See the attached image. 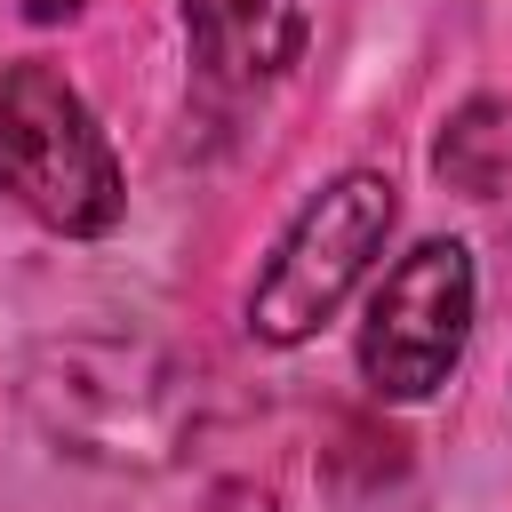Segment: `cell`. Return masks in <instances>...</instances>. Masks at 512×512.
Instances as JSON below:
<instances>
[{
    "instance_id": "6da1fadb",
    "label": "cell",
    "mask_w": 512,
    "mask_h": 512,
    "mask_svg": "<svg viewBox=\"0 0 512 512\" xmlns=\"http://www.w3.org/2000/svg\"><path fill=\"white\" fill-rule=\"evenodd\" d=\"M24 408L64 456L104 464V472H160L192 424L184 376L160 352L104 344V336L40 344V360L24 368Z\"/></svg>"
},
{
    "instance_id": "7a4b0ae2",
    "label": "cell",
    "mask_w": 512,
    "mask_h": 512,
    "mask_svg": "<svg viewBox=\"0 0 512 512\" xmlns=\"http://www.w3.org/2000/svg\"><path fill=\"white\" fill-rule=\"evenodd\" d=\"M0 192L72 240L112 232L128 208L96 112L48 64H0Z\"/></svg>"
},
{
    "instance_id": "3957f363",
    "label": "cell",
    "mask_w": 512,
    "mask_h": 512,
    "mask_svg": "<svg viewBox=\"0 0 512 512\" xmlns=\"http://www.w3.org/2000/svg\"><path fill=\"white\" fill-rule=\"evenodd\" d=\"M392 216H400V200H392V184H384L376 168L336 176V184L288 224L280 256L264 264L256 296H248V328H256L264 344H304V336L352 296V280H360L368 256L384 248Z\"/></svg>"
},
{
    "instance_id": "277c9868",
    "label": "cell",
    "mask_w": 512,
    "mask_h": 512,
    "mask_svg": "<svg viewBox=\"0 0 512 512\" xmlns=\"http://www.w3.org/2000/svg\"><path fill=\"white\" fill-rule=\"evenodd\" d=\"M464 336H472V256L464 240H416L368 296L360 376L384 400H424L464 360Z\"/></svg>"
},
{
    "instance_id": "5b68a950",
    "label": "cell",
    "mask_w": 512,
    "mask_h": 512,
    "mask_svg": "<svg viewBox=\"0 0 512 512\" xmlns=\"http://www.w3.org/2000/svg\"><path fill=\"white\" fill-rule=\"evenodd\" d=\"M184 40L216 88H264L304 48V0H184Z\"/></svg>"
},
{
    "instance_id": "8992f818",
    "label": "cell",
    "mask_w": 512,
    "mask_h": 512,
    "mask_svg": "<svg viewBox=\"0 0 512 512\" xmlns=\"http://www.w3.org/2000/svg\"><path fill=\"white\" fill-rule=\"evenodd\" d=\"M432 168H440V184L480 192V200L512 192V96H480V104H464V112L440 128Z\"/></svg>"
},
{
    "instance_id": "52a82bcc",
    "label": "cell",
    "mask_w": 512,
    "mask_h": 512,
    "mask_svg": "<svg viewBox=\"0 0 512 512\" xmlns=\"http://www.w3.org/2000/svg\"><path fill=\"white\" fill-rule=\"evenodd\" d=\"M208 512H272V496H264L256 480H224V488L208 496Z\"/></svg>"
},
{
    "instance_id": "ba28073f",
    "label": "cell",
    "mask_w": 512,
    "mask_h": 512,
    "mask_svg": "<svg viewBox=\"0 0 512 512\" xmlns=\"http://www.w3.org/2000/svg\"><path fill=\"white\" fill-rule=\"evenodd\" d=\"M24 8H32L40 24H56V16H80V0H24Z\"/></svg>"
}]
</instances>
